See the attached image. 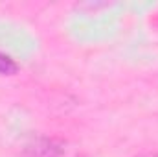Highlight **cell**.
<instances>
[{
  "instance_id": "7a4b0ae2",
  "label": "cell",
  "mask_w": 158,
  "mask_h": 157,
  "mask_svg": "<svg viewBox=\"0 0 158 157\" xmlns=\"http://www.w3.org/2000/svg\"><path fill=\"white\" fill-rule=\"evenodd\" d=\"M17 70H19V65L9 56L0 52V74L2 76H13V74H17Z\"/></svg>"
},
{
  "instance_id": "6da1fadb",
  "label": "cell",
  "mask_w": 158,
  "mask_h": 157,
  "mask_svg": "<svg viewBox=\"0 0 158 157\" xmlns=\"http://www.w3.org/2000/svg\"><path fill=\"white\" fill-rule=\"evenodd\" d=\"M22 157H77V154L63 139L39 135L24 144Z\"/></svg>"
},
{
  "instance_id": "3957f363",
  "label": "cell",
  "mask_w": 158,
  "mask_h": 157,
  "mask_svg": "<svg viewBox=\"0 0 158 157\" xmlns=\"http://www.w3.org/2000/svg\"><path fill=\"white\" fill-rule=\"evenodd\" d=\"M138 157H158V152H147V154H142Z\"/></svg>"
}]
</instances>
